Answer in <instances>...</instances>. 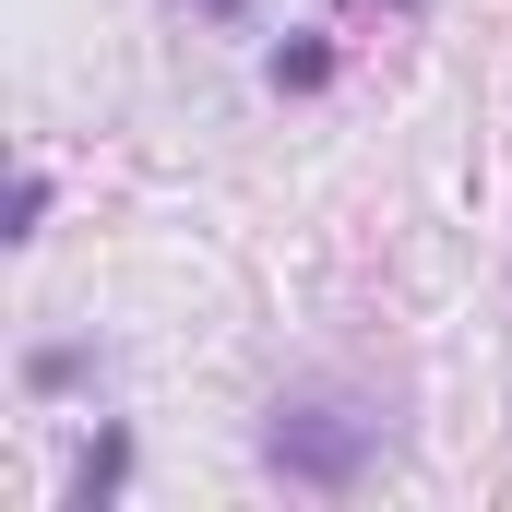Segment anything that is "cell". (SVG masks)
<instances>
[{"label":"cell","mask_w":512,"mask_h":512,"mask_svg":"<svg viewBox=\"0 0 512 512\" xmlns=\"http://www.w3.org/2000/svg\"><path fill=\"white\" fill-rule=\"evenodd\" d=\"M120 477H131V429H96V453L72 465V512H96V501H120Z\"/></svg>","instance_id":"2"},{"label":"cell","mask_w":512,"mask_h":512,"mask_svg":"<svg viewBox=\"0 0 512 512\" xmlns=\"http://www.w3.org/2000/svg\"><path fill=\"white\" fill-rule=\"evenodd\" d=\"M191 12H251V0H191Z\"/></svg>","instance_id":"6"},{"label":"cell","mask_w":512,"mask_h":512,"mask_svg":"<svg viewBox=\"0 0 512 512\" xmlns=\"http://www.w3.org/2000/svg\"><path fill=\"white\" fill-rule=\"evenodd\" d=\"M393 12H405V0H393Z\"/></svg>","instance_id":"7"},{"label":"cell","mask_w":512,"mask_h":512,"mask_svg":"<svg viewBox=\"0 0 512 512\" xmlns=\"http://www.w3.org/2000/svg\"><path fill=\"white\" fill-rule=\"evenodd\" d=\"M48 203H60V191H48V167H24V179H12V239H36V227H48Z\"/></svg>","instance_id":"4"},{"label":"cell","mask_w":512,"mask_h":512,"mask_svg":"<svg viewBox=\"0 0 512 512\" xmlns=\"http://www.w3.org/2000/svg\"><path fill=\"white\" fill-rule=\"evenodd\" d=\"M322 84H334V48L322 36H286L274 48V96H322Z\"/></svg>","instance_id":"3"},{"label":"cell","mask_w":512,"mask_h":512,"mask_svg":"<svg viewBox=\"0 0 512 512\" xmlns=\"http://www.w3.org/2000/svg\"><path fill=\"white\" fill-rule=\"evenodd\" d=\"M84 382V346H36V393H72Z\"/></svg>","instance_id":"5"},{"label":"cell","mask_w":512,"mask_h":512,"mask_svg":"<svg viewBox=\"0 0 512 512\" xmlns=\"http://www.w3.org/2000/svg\"><path fill=\"white\" fill-rule=\"evenodd\" d=\"M370 453H382V417H358V405H274V429H262V465L286 489H358Z\"/></svg>","instance_id":"1"}]
</instances>
